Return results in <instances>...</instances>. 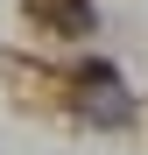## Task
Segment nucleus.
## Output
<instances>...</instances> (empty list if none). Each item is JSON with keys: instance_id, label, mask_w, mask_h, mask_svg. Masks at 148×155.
<instances>
[{"instance_id": "obj_1", "label": "nucleus", "mask_w": 148, "mask_h": 155, "mask_svg": "<svg viewBox=\"0 0 148 155\" xmlns=\"http://www.w3.org/2000/svg\"><path fill=\"white\" fill-rule=\"evenodd\" d=\"M78 106H85L99 127H120V120L134 113V99H127V85H120L113 64H85V71H78Z\"/></svg>"}]
</instances>
